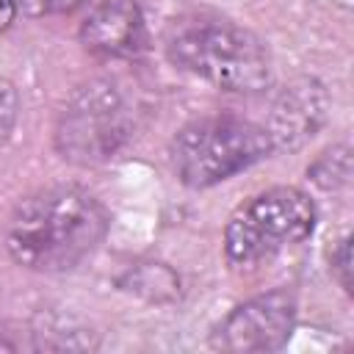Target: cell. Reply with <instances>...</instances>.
Returning <instances> with one entry per match:
<instances>
[{
	"label": "cell",
	"mask_w": 354,
	"mask_h": 354,
	"mask_svg": "<svg viewBox=\"0 0 354 354\" xmlns=\"http://www.w3.org/2000/svg\"><path fill=\"white\" fill-rule=\"evenodd\" d=\"M108 232L102 202L80 185H50L19 199L6 221V249L22 268L66 274L86 263Z\"/></svg>",
	"instance_id": "cell-1"
},
{
	"label": "cell",
	"mask_w": 354,
	"mask_h": 354,
	"mask_svg": "<svg viewBox=\"0 0 354 354\" xmlns=\"http://www.w3.org/2000/svg\"><path fill=\"white\" fill-rule=\"evenodd\" d=\"M163 53L171 66L221 91L257 94L271 86V53L266 41L218 14H183L163 30Z\"/></svg>",
	"instance_id": "cell-2"
},
{
	"label": "cell",
	"mask_w": 354,
	"mask_h": 354,
	"mask_svg": "<svg viewBox=\"0 0 354 354\" xmlns=\"http://www.w3.org/2000/svg\"><path fill=\"white\" fill-rule=\"evenodd\" d=\"M271 155L274 147L266 127L232 113L194 119L169 144L171 169L188 188H213Z\"/></svg>",
	"instance_id": "cell-3"
},
{
	"label": "cell",
	"mask_w": 354,
	"mask_h": 354,
	"mask_svg": "<svg viewBox=\"0 0 354 354\" xmlns=\"http://www.w3.org/2000/svg\"><path fill=\"white\" fill-rule=\"evenodd\" d=\"M136 130V111L111 77L80 83L58 111L55 149L77 166H97L124 149Z\"/></svg>",
	"instance_id": "cell-4"
},
{
	"label": "cell",
	"mask_w": 354,
	"mask_h": 354,
	"mask_svg": "<svg viewBox=\"0 0 354 354\" xmlns=\"http://www.w3.org/2000/svg\"><path fill=\"white\" fill-rule=\"evenodd\" d=\"M315 221V202L301 188L277 185L260 191L230 216L224 227V257L238 268L257 266L307 241Z\"/></svg>",
	"instance_id": "cell-5"
},
{
	"label": "cell",
	"mask_w": 354,
	"mask_h": 354,
	"mask_svg": "<svg viewBox=\"0 0 354 354\" xmlns=\"http://www.w3.org/2000/svg\"><path fill=\"white\" fill-rule=\"evenodd\" d=\"M299 304L293 290L274 288L232 307L213 329V348L232 354H263L282 348L296 329Z\"/></svg>",
	"instance_id": "cell-6"
},
{
	"label": "cell",
	"mask_w": 354,
	"mask_h": 354,
	"mask_svg": "<svg viewBox=\"0 0 354 354\" xmlns=\"http://www.w3.org/2000/svg\"><path fill=\"white\" fill-rule=\"evenodd\" d=\"M329 94L315 77H296L277 91L266 122H260L271 138L274 152L301 149L326 122Z\"/></svg>",
	"instance_id": "cell-7"
},
{
	"label": "cell",
	"mask_w": 354,
	"mask_h": 354,
	"mask_svg": "<svg viewBox=\"0 0 354 354\" xmlns=\"http://www.w3.org/2000/svg\"><path fill=\"white\" fill-rule=\"evenodd\" d=\"M80 44L100 58H136L147 47L138 0H100L80 22Z\"/></svg>",
	"instance_id": "cell-8"
},
{
	"label": "cell",
	"mask_w": 354,
	"mask_h": 354,
	"mask_svg": "<svg viewBox=\"0 0 354 354\" xmlns=\"http://www.w3.org/2000/svg\"><path fill=\"white\" fill-rule=\"evenodd\" d=\"M307 177L321 191H340L351 180V149L348 144H335L324 149L307 169Z\"/></svg>",
	"instance_id": "cell-9"
},
{
	"label": "cell",
	"mask_w": 354,
	"mask_h": 354,
	"mask_svg": "<svg viewBox=\"0 0 354 354\" xmlns=\"http://www.w3.org/2000/svg\"><path fill=\"white\" fill-rule=\"evenodd\" d=\"M19 119V91L11 80L0 77V147L11 138Z\"/></svg>",
	"instance_id": "cell-10"
},
{
	"label": "cell",
	"mask_w": 354,
	"mask_h": 354,
	"mask_svg": "<svg viewBox=\"0 0 354 354\" xmlns=\"http://www.w3.org/2000/svg\"><path fill=\"white\" fill-rule=\"evenodd\" d=\"M86 0H17V11H22L30 19L53 17V14H69L80 8Z\"/></svg>",
	"instance_id": "cell-11"
},
{
	"label": "cell",
	"mask_w": 354,
	"mask_h": 354,
	"mask_svg": "<svg viewBox=\"0 0 354 354\" xmlns=\"http://www.w3.org/2000/svg\"><path fill=\"white\" fill-rule=\"evenodd\" d=\"M329 263H332V277L340 282V288L346 293H351V241H348V235H343L335 243Z\"/></svg>",
	"instance_id": "cell-12"
},
{
	"label": "cell",
	"mask_w": 354,
	"mask_h": 354,
	"mask_svg": "<svg viewBox=\"0 0 354 354\" xmlns=\"http://www.w3.org/2000/svg\"><path fill=\"white\" fill-rule=\"evenodd\" d=\"M17 14H19L17 11V0H0V33L14 25Z\"/></svg>",
	"instance_id": "cell-13"
}]
</instances>
